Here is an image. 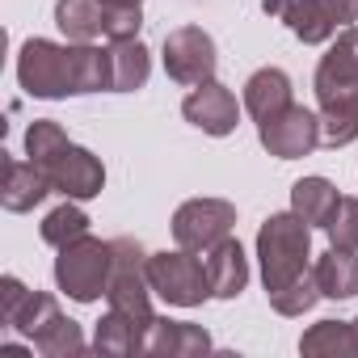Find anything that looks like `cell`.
I'll use <instances>...</instances> for the list:
<instances>
[{"label":"cell","mask_w":358,"mask_h":358,"mask_svg":"<svg viewBox=\"0 0 358 358\" xmlns=\"http://www.w3.org/2000/svg\"><path fill=\"white\" fill-rule=\"evenodd\" d=\"M110 266H114V245L97 241V236H80V241L59 249V257H55V287L68 299H76V303H93V299L106 295Z\"/></svg>","instance_id":"obj_4"},{"label":"cell","mask_w":358,"mask_h":358,"mask_svg":"<svg viewBox=\"0 0 358 358\" xmlns=\"http://www.w3.org/2000/svg\"><path fill=\"white\" fill-rule=\"evenodd\" d=\"M312 278H316V287H320L324 299H354L358 295V253L329 245V253L316 257Z\"/></svg>","instance_id":"obj_17"},{"label":"cell","mask_w":358,"mask_h":358,"mask_svg":"<svg viewBox=\"0 0 358 358\" xmlns=\"http://www.w3.org/2000/svg\"><path fill=\"white\" fill-rule=\"evenodd\" d=\"M182 114L186 122H194L199 131L207 135H232L236 122H241V106H236V93L224 89L220 80H207L199 85L186 101H182Z\"/></svg>","instance_id":"obj_11"},{"label":"cell","mask_w":358,"mask_h":358,"mask_svg":"<svg viewBox=\"0 0 358 358\" xmlns=\"http://www.w3.org/2000/svg\"><path fill=\"white\" fill-rule=\"evenodd\" d=\"M17 80L30 97L59 101L76 93H101L110 89V51H97L89 43H51L30 38L17 55Z\"/></svg>","instance_id":"obj_1"},{"label":"cell","mask_w":358,"mask_h":358,"mask_svg":"<svg viewBox=\"0 0 358 358\" xmlns=\"http://www.w3.org/2000/svg\"><path fill=\"white\" fill-rule=\"evenodd\" d=\"M308 257H312V224H303L295 211L270 215L262 224V232H257V262H262L266 295H274L287 282H295L299 274H308Z\"/></svg>","instance_id":"obj_3"},{"label":"cell","mask_w":358,"mask_h":358,"mask_svg":"<svg viewBox=\"0 0 358 358\" xmlns=\"http://www.w3.org/2000/svg\"><path fill=\"white\" fill-rule=\"evenodd\" d=\"M47 194H51V177H47L43 164H34V160H5V190H0L5 211H13V215L34 211Z\"/></svg>","instance_id":"obj_15"},{"label":"cell","mask_w":358,"mask_h":358,"mask_svg":"<svg viewBox=\"0 0 358 358\" xmlns=\"http://www.w3.org/2000/svg\"><path fill=\"white\" fill-rule=\"evenodd\" d=\"M207 350H211V333L203 324H190V320L156 316L148 337H143V354H152V358H194Z\"/></svg>","instance_id":"obj_12"},{"label":"cell","mask_w":358,"mask_h":358,"mask_svg":"<svg viewBox=\"0 0 358 358\" xmlns=\"http://www.w3.org/2000/svg\"><path fill=\"white\" fill-rule=\"evenodd\" d=\"M215 64L220 59H215V43H211L207 30L182 26V30L164 34V72H169V80L199 89V85L215 80Z\"/></svg>","instance_id":"obj_8"},{"label":"cell","mask_w":358,"mask_h":358,"mask_svg":"<svg viewBox=\"0 0 358 358\" xmlns=\"http://www.w3.org/2000/svg\"><path fill=\"white\" fill-rule=\"evenodd\" d=\"M26 299H30V291H26L22 278H13V274L0 278V320H5L9 329H13V320H17V312H22Z\"/></svg>","instance_id":"obj_29"},{"label":"cell","mask_w":358,"mask_h":358,"mask_svg":"<svg viewBox=\"0 0 358 358\" xmlns=\"http://www.w3.org/2000/svg\"><path fill=\"white\" fill-rule=\"evenodd\" d=\"M43 169H47V177H51V190L64 194V199H76V203L97 199L101 186H106L101 160H97L89 148H76V143H72L68 152H59L51 164H43Z\"/></svg>","instance_id":"obj_10"},{"label":"cell","mask_w":358,"mask_h":358,"mask_svg":"<svg viewBox=\"0 0 358 358\" xmlns=\"http://www.w3.org/2000/svg\"><path fill=\"white\" fill-rule=\"evenodd\" d=\"M110 9L101 0H59L55 5V26L68 34V43H93L106 34Z\"/></svg>","instance_id":"obj_21"},{"label":"cell","mask_w":358,"mask_h":358,"mask_svg":"<svg viewBox=\"0 0 358 358\" xmlns=\"http://www.w3.org/2000/svg\"><path fill=\"white\" fill-rule=\"evenodd\" d=\"M257 139L270 156L278 160H295V156H308L316 143H320V114L303 110V106H287L282 114L257 122Z\"/></svg>","instance_id":"obj_9"},{"label":"cell","mask_w":358,"mask_h":358,"mask_svg":"<svg viewBox=\"0 0 358 358\" xmlns=\"http://www.w3.org/2000/svg\"><path fill=\"white\" fill-rule=\"evenodd\" d=\"M152 324L127 316V312H106L93 329V350L97 354H110V358H127V354H143V337H148Z\"/></svg>","instance_id":"obj_16"},{"label":"cell","mask_w":358,"mask_h":358,"mask_svg":"<svg viewBox=\"0 0 358 358\" xmlns=\"http://www.w3.org/2000/svg\"><path fill=\"white\" fill-rule=\"evenodd\" d=\"M72 143H68V135H64V127L59 122H51V118H34L30 122V131H26V156L34 160V164H51L59 152H68Z\"/></svg>","instance_id":"obj_24"},{"label":"cell","mask_w":358,"mask_h":358,"mask_svg":"<svg viewBox=\"0 0 358 358\" xmlns=\"http://www.w3.org/2000/svg\"><path fill=\"white\" fill-rule=\"evenodd\" d=\"M320 9L333 17V26H337V30H345V26H354V22H358V0H320Z\"/></svg>","instance_id":"obj_31"},{"label":"cell","mask_w":358,"mask_h":358,"mask_svg":"<svg viewBox=\"0 0 358 358\" xmlns=\"http://www.w3.org/2000/svg\"><path fill=\"white\" fill-rule=\"evenodd\" d=\"M316 299H320L316 278H312V274H299L295 282H287L282 291H274V295H270V308H274L278 316H303Z\"/></svg>","instance_id":"obj_26"},{"label":"cell","mask_w":358,"mask_h":358,"mask_svg":"<svg viewBox=\"0 0 358 358\" xmlns=\"http://www.w3.org/2000/svg\"><path fill=\"white\" fill-rule=\"evenodd\" d=\"M262 9H266L270 17L287 22V30H291L299 43H308V47L329 43V38L337 34L333 17L320 9V0H262Z\"/></svg>","instance_id":"obj_13"},{"label":"cell","mask_w":358,"mask_h":358,"mask_svg":"<svg viewBox=\"0 0 358 358\" xmlns=\"http://www.w3.org/2000/svg\"><path fill=\"white\" fill-rule=\"evenodd\" d=\"M316 101H320V143L345 148L358 139V26H345L337 43L316 64Z\"/></svg>","instance_id":"obj_2"},{"label":"cell","mask_w":358,"mask_h":358,"mask_svg":"<svg viewBox=\"0 0 358 358\" xmlns=\"http://www.w3.org/2000/svg\"><path fill=\"white\" fill-rule=\"evenodd\" d=\"M34 350H38V354H47V358L80 354V350H85V333H80V324H76V320L55 316V320H51V324L34 337Z\"/></svg>","instance_id":"obj_25"},{"label":"cell","mask_w":358,"mask_h":358,"mask_svg":"<svg viewBox=\"0 0 358 358\" xmlns=\"http://www.w3.org/2000/svg\"><path fill=\"white\" fill-rule=\"evenodd\" d=\"M101 5H106V9H139L143 0H101Z\"/></svg>","instance_id":"obj_32"},{"label":"cell","mask_w":358,"mask_h":358,"mask_svg":"<svg viewBox=\"0 0 358 358\" xmlns=\"http://www.w3.org/2000/svg\"><path fill=\"white\" fill-rule=\"evenodd\" d=\"M203 257H207L203 266H207L211 295H215V299H236V295L245 291V282H249V257H245L241 241L224 236V241H220V245H211Z\"/></svg>","instance_id":"obj_14"},{"label":"cell","mask_w":358,"mask_h":358,"mask_svg":"<svg viewBox=\"0 0 358 358\" xmlns=\"http://www.w3.org/2000/svg\"><path fill=\"white\" fill-rule=\"evenodd\" d=\"M55 316H64L59 312V303H55V295H47V291H30V299L22 303V312H17V320H13V329L17 333H26L30 341L55 320Z\"/></svg>","instance_id":"obj_27"},{"label":"cell","mask_w":358,"mask_h":358,"mask_svg":"<svg viewBox=\"0 0 358 358\" xmlns=\"http://www.w3.org/2000/svg\"><path fill=\"white\" fill-rule=\"evenodd\" d=\"M148 282L152 291L173 303V308H199L203 299H211V282H207V266L177 245L173 253H148Z\"/></svg>","instance_id":"obj_6"},{"label":"cell","mask_w":358,"mask_h":358,"mask_svg":"<svg viewBox=\"0 0 358 358\" xmlns=\"http://www.w3.org/2000/svg\"><path fill=\"white\" fill-rule=\"evenodd\" d=\"M287 106H291V76L282 68H262V72L249 76V85H245V110L257 122L282 114Z\"/></svg>","instance_id":"obj_18"},{"label":"cell","mask_w":358,"mask_h":358,"mask_svg":"<svg viewBox=\"0 0 358 358\" xmlns=\"http://www.w3.org/2000/svg\"><path fill=\"white\" fill-rule=\"evenodd\" d=\"M232 228H236V207L228 199H190L173 215V241L190 253H207L211 245L232 236Z\"/></svg>","instance_id":"obj_7"},{"label":"cell","mask_w":358,"mask_h":358,"mask_svg":"<svg viewBox=\"0 0 358 358\" xmlns=\"http://www.w3.org/2000/svg\"><path fill=\"white\" fill-rule=\"evenodd\" d=\"M110 89L114 93H135L148 85L152 76V55L139 38H122V43H110Z\"/></svg>","instance_id":"obj_19"},{"label":"cell","mask_w":358,"mask_h":358,"mask_svg":"<svg viewBox=\"0 0 358 358\" xmlns=\"http://www.w3.org/2000/svg\"><path fill=\"white\" fill-rule=\"evenodd\" d=\"M324 232H329L333 249H354L358 253V199H341L333 220L324 224Z\"/></svg>","instance_id":"obj_28"},{"label":"cell","mask_w":358,"mask_h":358,"mask_svg":"<svg viewBox=\"0 0 358 358\" xmlns=\"http://www.w3.org/2000/svg\"><path fill=\"white\" fill-rule=\"evenodd\" d=\"M114 245V266H110V282H106V303L114 312H127L143 324H152V282H148V253L139 241L131 236H118L110 241Z\"/></svg>","instance_id":"obj_5"},{"label":"cell","mask_w":358,"mask_h":358,"mask_svg":"<svg viewBox=\"0 0 358 358\" xmlns=\"http://www.w3.org/2000/svg\"><path fill=\"white\" fill-rule=\"evenodd\" d=\"M80 236H89V215L76 207V199H68V203H59L55 211H47V220H43V241H47V245L64 249V245H72V241H80Z\"/></svg>","instance_id":"obj_23"},{"label":"cell","mask_w":358,"mask_h":358,"mask_svg":"<svg viewBox=\"0 0 358 358\" xmlns=\"http://www.w3.org/2000/svg\"><path fill=\"white\" fill-rule=\"evenodd\" d=\"M299 350L312 358H358V333L350 320H316L299 337Z\"/></svg>","instance_id":"obj_22"},{"label":"cell","mask_w":358,"mask_h":358,"mask_svg":"<svg viewBox=\"0 0 358 358\" xmlns=\"http://www.w3.org/2000/svg\"><path fill=\"white\" fill-rule=\"evenodd\" d=\"M337 203H341V194H337V186L329 182V177H299V182L291 186V211L303 224H312V228H324L333 220Z\"/></svg>","instance_id":"obj_20"},{"label":"cell","mask_w":358,"mask_h":358,"mask_svg":"<svg viewBox=\"0 0 358 358\" xmlns=\"http://www.w3.org/2000/svg\"><path fill=\"white\" fill-rule=\"evenodd\" d=\"M350 324H354V333H358V316H354V320H350Z\"/></svg>","instance_id":"obj_33"},{"label":"cell","mask_w":358,"mask_h":358,"mask_svg":"<svg viewBox=\"0 0 358 358\" xmlns=\"http://www.w3.org/2000/svg\"><path fill=\"white\" fill-rule=\"evenodd\" d=\"M139 30H143V13L139 9H110V17H106V38L110 43L139 38Z\"/></svg>","instance_id":"obj_30"}]
</instances>
